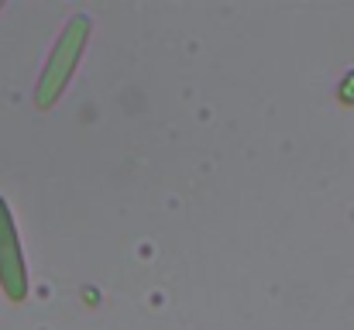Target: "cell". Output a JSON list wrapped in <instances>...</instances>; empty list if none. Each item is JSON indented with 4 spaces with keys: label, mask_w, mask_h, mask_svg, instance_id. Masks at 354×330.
Listing matches in <instances>:
<instances>
[{
    "label": "cell",
    "mask_w": 354,
    "mask_h": 330,
    "mask_svg": "<svg viewBox=\"0 0 354 330\" xmlns=\"http://www.w3.org/2000/svg\"><path fill=\"white\" fill-rule=\"evenodd\" d=\"M0 279H3V289L10 296H21V289H24L21 262H17V251H14V230H10V217H7L3 203H0Z\"/></svg>",
    "instance_id": "1"
}]
</instances>
